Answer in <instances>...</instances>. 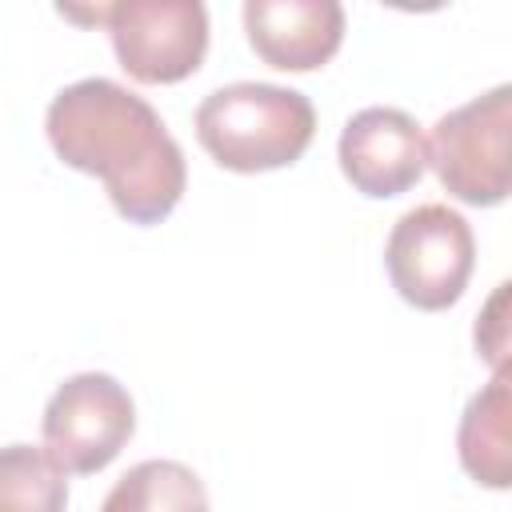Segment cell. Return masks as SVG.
<instances>
[{"instance_id":"obj_8","label":"cell","mask_w":512,"mask_h":512,"mask_svg":"<svg viewBox=\"0 0 512 512\" xmlns=\"http://www.w3.org/2000/svg\"><path fill=\"white\" fill-rule=\"evenodd\" d=\"M244 28L264 64L312 72L336 56L344 8L336 0H244Z\"/></svg>"},{"instance_id":"obj_3","label":"cell","mask_w":512,"mask_h":512,"mask_svg":"<svg viewBox=\"0 0 512 512\" xmlns=\"http://www.w3.org/2000/svg\"><path fill=\"white\" fill-rule=\"evenodd\" d=\"M72 20H100L120 68L140 84H176L208 52V8L200 0H120L96 12L60 8Z\"/></svg>"},{"instance_id":"obj_9","label":"cell","mask_w":512,"mask_h":512,"mask_svg":"<svg viewBox=\"0 0 512 512\" xmlns=\"http://www.w3.org/2000/svg\"><path fill=\"white\" fill-rule=\"evenodd\" d=\"M508 368L480 388L464 416H460V464L464 472L484 488H508L512 484V436H508Z\"/></svg>"},{"instance_id":"obj_12","label":"cell","mask_w":512,"mask_h":512,"mask_svg":"<svg viewBox=\"0 0 512 512\" xmlns=\"http://www.w3.org/2000/svg\"><path fill=\"white\" fill-rule=\"evenodd\" d=\"M504 304H508V284H500V288H496V296H492V300H488V308H484V320L476 324V348L484 352V360H488L496 372H504V368H508V360H504V352H508Z\"/></svg>"},{"instance_id":"obj_6","label":"cell","mask_w":512,"mask_h":512,"mask_svg":"<svg viewBox=\"0 0 512 512\" xmlns=\"http://www.w3.org/2000/svg\"><path fill=\"white\" fill-rule=\"evenodd\" d=\"M136 408L128 388L108 372L68 376L44 408V452L76 476L108 468L132 440Z\"/></svg>"},{"instance_id":"obj_7","label":"cell","mask_w":512,"mask_h":512,"mask_svg":"<svg viewBox=\"0 0 512 512\" xmlns=\"http://www.w3.org/2000/svg\"><path fill=\"white\" fill-rule=\"evenodd\" d=\"M340 168L356 192L384 200L408 192L428 168V140L400 108H364L340 132Z\"/></svg>"},{"instance_id":"obj_1","label":"cell","mask_w":512,"mask_h":512,"mask_svg":"<svg viewBox=\"0 0 512 512\" xmlns=\"http://www.w3.org/2000/svg\"><path fill=\"white\" fill-rule=\"evenodd\" d=\"M52 152L100 176L128 224H160L184 196V152L160 112L116 80L88 76L60 88L44 116Z\"/></svg>"},{"instance_id":"obj_2","label":"cell","mask_w":512,"mask_h":512,"mask_svg":"<svg viewBox=\"0 0 512 512\" xmlns=\"http://www.w3.org/2000/svg\"><path fill=\"white\" fill-rule=\"evenodd\" d=\"M316 132V108L304 92L240 80L208 92L196 108V140L232 172H268L304 156Z\"/></svg>"},{"instance_id":"obj_5","label":"cell","mask_w":512,"mask_h":512,"mask_svg":"<svg viewBox=\"0 0 512 512\" xmlns=\"http://www.w3.org/2000/svg\"><path fill=\"white\" fill-rule=\"evenodd\" d=\"M508 132H512V88L492 92L452 108L436 120L428 140V164L436 168L448 196L492 208L508 196Z\"/></svg>"},{"instance_id":"obj_4","label":"cell","mask_w":512,"mask_h":512,"mask_svg":"<svg viewBox=\"0 0 512 512\" xmlns=\"http://www.w3.org/2000/svg\"><path fill=\"white\" fill-rule=\"evenodd\" d=\"M392 288L420 312H440L460 300L476 264V236L448 204L404 212L384 248Z\"/></svg>"},{"instance_id":"obj_11","label":"cell","mask_w":512,"mask_h":512,"mask_svg":"<svg viewBox=\"0 0 512 512\" xmlns=\"http://www.w3.org/2000/svg\"><path fill=\"white\" fill-rule=\"evenodd\" d=\"M68 480L64 468L32 444L0 448V512H64Z\"/></svg>"},{"instance_id":"obj_10","label":"cell","mask_w":512,"mask_h":512,"mask_svg":"<svg viewBox=\"0 0 512 512\" xmlns=\"http://www.w3.org/2000/svg\"><path fill=\"white\" fill-rule=\"evenodd\" d=\"M100 512H208V492L188 464L144 460L112 484Z\"/></svg>"}]
</instances>
